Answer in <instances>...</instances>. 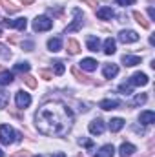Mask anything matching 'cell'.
Wrapping results in <instances>:
<instances>
[{"instance_id": "obj_1", "label": "cell", "mask_w": 155, "mask_h": 157, "mask_svg": "<svg viewBox=\"0 0 155 157\" xmlns=\"http://www.w3.org/2000/svg\"><path fill=\"white\" fill-rule=\"evenodd\" d=\"M35 122L40 133L49 137H62L73 126V113L64 102L49 101L39 108Z\"/></svg>"}, {"instance_id": "obj_2", "label": "cell", "mask_w": 155, "mask_h": 157, "mask_svg": "<svg viewBox=\"0 0 155 157\" xmlns=\"http://www.w3.org/2000/svg\"><path fill=\"white\" fill-rule=\"evenodd\" d=\"M15 141H17L15 130H13L11 126H7V124H2V126H0V143L6 144V146H9V144L15 143Z\"/></svg>"}, {"instance_id": "obj_3", "label": "cell", "mask_w": 155, "mask_h": 157, "mask_svg": "<svg viewBox=\"0 0 155 157\" xmlns=\"http://www.w3.org/2000/svg\"><path fill=\"white\" fill-rule=\"evenodd\" d=\"M53 28V20L49 18V17H37L35 20H33V29L35 31H47V29H51Z\"/></svg>"}, {"instance_id": "obj_4", "label": "cell", "mask_w": 155, "mask_h": 157, "mask_svg": "<svg viewBox=\"0 0 155 157\" xmlns=\"http://www.w3.org/2000/svg\"><path fill=\"white\" fill-rule=\"evenodd\" d=\"M73 15H75V20L66 28V33H73V31H78L80 28H82V24H84V15H82V11L75 7L73 9Z\"/></svg>"}, {"instance_id": "obj_5", "label": "cell", "mask_w": 155, "mask_h": 157, "mask_svg": "<svg viewBox=\"0 0 155 157\" xmlns=\"http://www.w3.org/2000/svg\"><path fill=\"white\" fill-rule=\"evenodd\" d=\"M119 40L124 42V44H131V42H137L139 40V33L133 31V29H124L119 33Z\"/></svg>"}, {"instance_id": "obj_6", "label": "cell", "mask_w": 155, "mask_h": 157, "mask_svg": "<svg viewBox=\"0 0 155 157\" xmlns=\"http://www.w3.org/2000/svg\"><path fill=\"white\" fill-rule=\"evenodd\" d=\"M89 132L93 133V135H102L104 133V121L102 119H95V121H91L89 122Z\"/></svg>"}, {"instance_id": "obj_7", "label": "cell", "mask_w": 155, "mask_h": 157, "mask_svg": "<svg viewBox=\"0 0 155 157\" xmlns=\"http://www.w3.org/2000/svg\"><path fill=\"white\" fill-rule=\"evenodd\" d=\"M2 26H7V28H17V29H20V31H24V29H26V26H28V20H26V18L4 20V22H2Z\"/></svg>"}, {"instance_id": "obj_8", "label": "cell", "mask_w": 155, "mask_h": 157, "mask_svg": "<svg viewBox=\"0 0 155 157\" xmlns=\"http://www.w3.org/2000/svg\"><path fill=\"white\" fill-rule=\"evenodd\" d=\"M31 104V97H29V93H24V91H18L17 93V106L18 108H28Z\"/></svg>"}, {"instance_id": "obj_9", "label": "cell", "mask_w": 155, "mask_h": 157, "mask_svg": "<svg viewBox=\"0 0 155 157\" xmlns=\"http://www.w3.org/2000/svg\"><path fill=\"white\" fill-rule=\"evenodd\" d=\"M130 82H131L133 86H146V84L150 82V78H148L146 73H141V71H139V73H135L133 77L130 78Z\"/></svg>"}, {"instance_id": "obj_10", "label": "cell", "mask_w": 155, "mask_h": 157, "mask_svg": "<svg viewBox=\"0 0 155 157\" xmlns=\"http://www.w3.org/2000/svg\"><path fill=\"white\" fill-rule=\"evenodd\" d=\"M71 73H73V77L77 78V80H80L82 84H93V80H91V77H88V75H84L80 70H78L77 66H73L71 68Z\"/></svg>"}, {"instance_id": "obj_11", "label": "cell", "mask_w": 155, "mask_h": 157, "mask_svg": "<svg viewBox=\"0 0 155 157\" xmlns=\"http://www.w3.org/2000/svg\"><path fill=\"white\" fill-rule=\"evenodd\" d=\"M119 106H120V102L117 99H104L99 102V108H102V110H115Z\"/></svg>"}, {"instance_id": "obj_12", "label": "cell", "mask_w": 155, "mask_h": 157, "mask_svg": "<svg viewBox=\"0 0 155 157\" xmlns=\"http://www.w3.org/2000/svg\"><path fill=\"white\" fill-rule=\"evenodd\" d=\"M135 150H137V148H135L133 144H130V143H122L120 148H119V155L120 157H130V155H133Z\"/></svg>"}, {"instance_id": "obj_13", "label": "cell", "mask_w": 155, "mask_h": 157, "mask_svg": "<svg viewBox=\"0 0 155 157\" xmlns=\"http://www.w3.org/2000/svg\"><path fill=\"white\" fill-rule=\"evenodd\" d=\"M97 17L102 18V20H112V18L115 17V11H113L112 7H100V9L97 11Z\"/></svg>"}, {"instance_id": "obj_14", "label": "cell", "mask_w": 155, "mask_h": 157, "mask_svg": "<svg viewBox=\"0 0 155 157\" xmlns=\"http://www.w3.org/2000/svg\"><path fill=\"white\" fill-rule=\"evenodd\" d=\"M47 48H49V51H53V53L60 51V49H62V39H60V37H53V39H49L47 40Z\"/></svg>"}, {"instance_id": "obj_15", "label": "cell", "mask_w": 155, "mask_h": 157, "mask_svg": "<svg viewBox=\"0 0 155 157\" xmlns=\"http://www.w3.org/2000/svg\"><path fill=\"white\" fill-rule=\"evenodd\" d=\"M113 154H115L113 144H104V146L95 154V157H113Z\"/></svg>"}, {"instance_id": "obj_16", "label": "cell", "mask_w": 155, "mask_h": 157, "mask_svg": "<svg viewBox=\"0 0 155 157\" xmlns=\"http://www.w3.org/2000/svg\"><path fill=\"white\" fill-rule=\"evenodd\" d=\"M122 64L128 66V68L137 66V64H141V57H135V55H124V57H122Z\"/></svg>"}, {"instance_id": "obj_17", "label": "cell", "mask_w": 155, "mask_h": 157, "mask_svg": "<svg viewBox=\"0 0 155 157\" xmlns=\"http://www.w3.org/2000/svg\"><path fill=\"white\" fill-rule=\"evenodd\" d=\"M102 71H104V77L106 78H113L117 73H119V66H117V64H106Z\"/></svg>"}, {"instance_id": "obj_18", "label": "cell", "mask_w": 155, "mask_h": 157, "mask_svg": "<svg viewBox=\"0 0 155 157\" xmlns=\"http://www.w3.org/2000/svg\"><path fill=\"white\" fill-rule=\"evenodd\" d=\"M80 68L86 70V71H93V70H97V60L95 59H82Z\"/></svg>"}, {"instance_id": "obj_19", "label": "cell", "mask_w": 155, "mask_h": 157, "mask_svg": "<svg viewBox=\"0 0 155 157\" xmlns=\"http://www.w3.org/2000/svg\"><path fill=\"white\" fill-rule=\"evenodd\" d=\"M86 44H88V49L89 51H99L100 49V40H99V37H88Z\"/></svg>"}, {"instance_id": "obj_20", "label": "cell", "mask_w": 155, "mask_h": 157, "mask_svg": "<svg viewBox=\"0 0 155 157\" xmlns=\"http://www.w3.org/2000/svg\"><path fill=\"white\" fill-rule=\"evenodd\" d=\"M80 51V44L75 39H68V53L70 55H77Z\"/></svg>"}, {"instance_id": "obj_21", "label": "cell", "mask_w": 155, "mask_h": 157, "mask_svg": "<svg viewBox=\"0 0 155 157\" xmlns=\"http://www.w3.org/2000/svg\"><path fill=\"white\" fill-rule=\"evenodd\" d=\"M115 51H117L115 49V40L112 39V37L104 40V53H106V55H113Z\"/></svg>"}, {"instance_id": "obj_22", "label": "cell", "mask_w": 155, "mask_h": 157, "mask_svg": "<svg viewBox=\"0 0 155 157\" xmlns=\"http://www.w3.org/2000/svg\"><path fill=\"white\" fill-rule=\"evenodd\" d=\"M139 121H141L142 124H152V122H155V113L153 112H142L141 117H139Z\"/></svg>"}, {"instance_id": "obj_23", "label": "cell", "mask_w": 155, "mask_h": 157, "mask_svg": "<svg viewBox=\"0 0 155 157\" xmlns=\"http://www.w3.org/2000/svg\"><path fill=\"white\" fill-rule=\"evenodd\" d=\"M133 18H135V20L141 24V28H144V29H148V28H150V22L144 18V15H142V13H139V11H133Z\"/></svg>"}, {"instance_id": "obj_24", "label": "cell", "mask_w": 155, "mask_h": 157, "mask_svg": "<svg viewBox=\"0 0 155 157\" xmlns=\"http://www.w3.org/2000/svg\"><path fill=\"white\" fill-rule=\"evenodd\" d=\"M0 4L4 6V9H6L7 13H17V11L20 9V6H15L11 0H0Z\"/></svg>"}, {"instance_id": "obj_25", "label": "cell", "mask_w": 155, "mask_h": 157, "mask_svg": "<svg viewBox=\"0 0 155 157\" xmlns=\"http://www.w3.org/2000/svg\"><path fill=\"white\" fill-rule=\"evenodd\" d=\"M11 82H13V73H9V71H2L0 73V86H7Z\"/></svg>"}, {"instance_id": "obj_26", "label": "cell", "mask_w": 155, "mask_h": 157, "mask_svg": "<svg viewBox=\"0 0 155 157\" xmlns=\"http://www.w3.org/2000/svg\"><path fill=\"white\" fill-rule=\"evenodd\" d=\"M122 126H124V121H122V119L115 117V119L110 121V130H112V132H119Z\"/></svg>"}, {"instance_id": "obj_27", "label": "cell", "mask_w": 155, "mask_h": 157, "mask_svg": "<svg viewBox=\"0 0 155 157\" xmlns=\"http://www.w3.org/2000/svg\"><path fill=\"white\" fill-rule=\"evenodd\" d=\"M119 91H120L122 95H131V93H133V84H131V82H124V84L119 86Z\"/></svg>"}, {"instance_id": "obj_28", "label": "cell", "mask_w": 155, "mask_h": 157, "mask_svg": "<svg viewBox=\"0 0 155 157\" xmlns=\"http://www.w3.org/2000/svg\"><path fill=\"white\" fill-rule=\"evenodd\" d=\"M148 101V95L146 93H139V95H135V99H133V102L130 104V106H141V104H144Z\"/></svg>"}, {"instance_id": "obj_29", "label": "cell", "mask_w": 155, "mask_h": 157, "mask_svg": "<svg viewBox=\"0 0 155 157\" xmlns=\"http://www.w3.org/2000/svg\"><path fill=\"white\" fill-rule=\"evenodd\" d=\"M7 102H9V93L4 91V90H0V110H4L7 106Z\"/></svg>"}, {"instance_id": "obj_30", "label": "cell", "mask_w": 155, "mask_h": 157, "mask_svg": "<svg viewBox=\"0 0 155 157\" xmlns=\"http://www.w3.org/2000/svg\"><path fill=\"white\" fill-rule=\"evenodd\" d=\"M29 62H18V64H15V71H22V73H28L29 71Z\"/></svg>"}, {"instance_id": "obj_31", "label": "cell", "mask_w": 155, "mask_h": 157, "mask_svg": "<svg viewBox=\"0 0 155 157\" xmlns=\"http://www.w3.org/2000/svg\"><path fill=\"white\" fill-rule=\"evenodd\" d=\"M78 144H80V146H86L88 150H93V141H89V139H86V137H80V139H78Z\"/></svg>"}, {"instance_id": "obj_32", "label": "cell", "mask_w": 155, "mask_h": 157, "mask_svg": "<svg viewBox=\"0 0 155 157\" xmlns=\"http://www.w3.org/2000/svg\"><path fill=\"white\" fill-rule=\"evenodd\" d=\"M53 68H55V73H57V75H62V73H64V64H62L60 60H55V62H53Z\"/></svg>"}, {"instance_id": "obj_33", "label": "cell", "mask_w": 155, "mask_h": 157, "mask_svg": "<svg viewBox=\"0 0 155 157\" xmlns=\"http://www.w3.org/2000/svg\"><path fill=\"white\" fill-rule=\"evenodd\" d=\"M24 82H26L28 88H37V80H35V77H31V75H26L24 77Z\"/></svg>"}, {"instance_id": "obj_34", "label": "cell", "mask_w": 155, "mask_h": 157, "mask_svg": "<svg viewBox=\"0 0 155 157\" xmlns=\"http://www.w3.org/2000/svg\"><path fill=\"white\" fill-rule=\"evenodd\" d=\"M0 57H2V59H6V60H7V59H11V51H9L4 44H0Z\"/></svg>"}, {"instance_id": "obj_35", "label": "cell", "mask_w": 155, "mask_h": 157, "mask_svg": "<svg viewBox=\"0 0 155 157\" xmlns=\"http://www.w3.org/2000/svg\"><path fill=\"white\" fill-rule=\"evenodd\" d=\"M39 75L44 78V80H51V78H53V73H51V71H47V70H40Z\"/></svg>"}, {"instance_id": "obj_36", "label": "cell", "mask_w": 155, "mask_h": 157, "mask_svg": "<svg viewBox=\"0 0 155 157\" xmlns=\"http://www.w3.org/2000/svg\"><path fill=\"white\" fill-rule=\"evenodd\" d=\"M22 48H24V51H33L35 44H33L31 40H28V42H24V44H22Z\"/></svg>"}, {"instance_id": "obj_37", "label": "cell", "mask_w": 155, "mask_h": 157, "mask_svg": "<svg viewBox=\"0 0 155 157\" xmlns=\"http://www.w3.org/2000/svg\"><path fill=\"white\" fill-rule=\"evenodd\" d=\"M120 6H133L135 4V0H117Z\"/></svg>"}, {"instance_id": "obj_38", "label": "cell", "mask_w": 155, "mask_h": 157, "mask_svg": "<svg viewBox=\"0 0 155 157\" xmlns=\"http://www.w3.org/2000/svg\"><path fill=\"white\" fill-rule=\"evenodd\" d=\"M84 4H86V6H91V7L99 6V2H97V0H84Z\"/></svg>"}, {"instance_id": "obj_39", "label": "cell", "mask_w": 155, "mask_h": 157, "mask_svg": "<svg viewBox=\"0 0 155 157\" xmlns=\"http://www.w3.org/2000/svg\"><path fill=\"white\" fill-rule=\"evenodd\" d=\"M148 15H150V18H155V9L152 7V6L148 7Z\"/></svg>"}, {"instance_id": "obj_40", "label": "cell", "mask_w": 155, "mask_h": 157, "mask_svg": "<svg viewBox=\"0 0 155 157\" xmlns=\"http://www.w3.org/2000/svg\"><path fill=\"white\" fill-rule=\"evenodd\" d=\"M133 130H135V132H139V133H144V128H139V126H133Z\"/></svg>"}, {"instance_id": "obj_41", "label": "cell", "mask_w": 155, "mask_h": 157, "mask_svg": "<svg viewBox=\"0 0 155 157\" xmlns=\"http://www.w3.org/2000/svg\"><path fill=\"white\" fill-rule=\"evenodd\" d=\"M20 2H22L24 6H29V4H33V0H20Z\"/></svg>"}, {"instance_id": "obj_42", "label": "cell", "mask_w": 155, "mask_h": 157, "mask_svg": "<svg viewBox=\"0 0 155 157\" xmlns=\"http://www.w3.org/2000/svg\"><path fill=\"white\" fill-rule=\"evenodd\" d=\"M55 157H66V155H64V154H57Z\"/></svg>"}, {"instance_id": "obj_43", "label": "cell", "mask_w": 155, "mask_h": 157, "mask_svg": "<svg viewBox=\"0 0 155 157\" xmlns=\"http://www.w3.org/2000/svg\"><path fill=\"white\" fill-rule=\"evenodd\" d=\"M0 157H4V152H2V150H0Z\"/></svg>"}, {"instance_id": "obj_44", "label": "cell", "mask_w": 155, "mask_h": 157, "mask_svg": "<svg viewBox=\"0 0 155 157\" xmlns=\"http://www.w3.org/2000/svg\"><path fill=\"white\" fill-rule=\"evenodd\" d=\"M0 35H2V26H0Z\"/></svg>"}, {"instance_id": "obj_45", "label": "cell", "mask_w": 155, "mask_h": 157, "mask_svg": "<svg viewBox=\"0 0 155 157\" xmlns=\"http://www.w3.org/2000/svg\"><path fill=\"white\" fill-rule=\"evenodd\" d=\"M35 157H42V155H35Z\"/></svg>"}, {"instance_id": "obj_46", "label": "cell", "mask_w": 155, "mask_h": 157, "mask_svg": "<svg viewBox=\"0 0 155 157\" xmlns=\"http://www.w3.org/2000/svg\"><path fill=\"white\" fill-rule=\"evenodd\" d=\"M150 2H153V0H150Z\"/></svg>"}]
</instances>
